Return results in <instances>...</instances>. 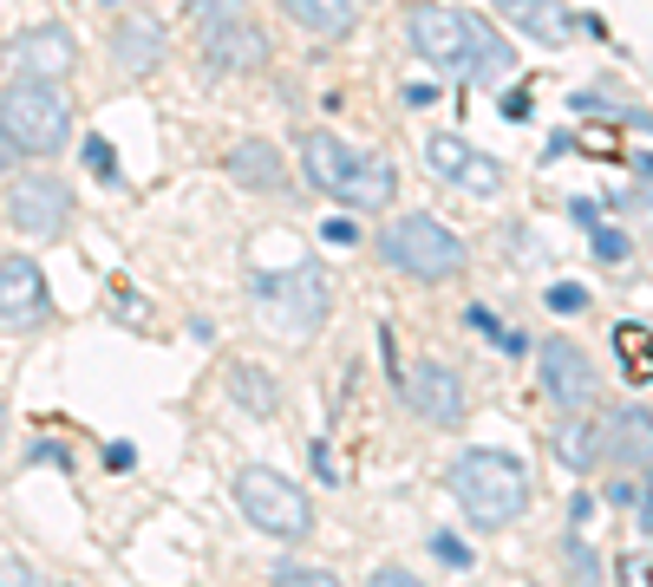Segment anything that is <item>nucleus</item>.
<instances>
[{"instance_id": "f257e3e1", "label": "nucleus", "mask_w": 653, "mask_h": 587, "mask_svg": "<svg viewBox=\"0 0 653 587\" xmlns=\"http://www.w3.org/2000/svg\"><path fill=\"white\" fill-rule=\"evenodd\" d=\"M301 176L321 196L347 203V209H386L392 189H399V176H392L386 157H373V150H360V144H347L334 131H307L301 137Z\"/></svg>"}, {"instance_id": "f03ea898", "label": "nucleus", "mask_w": 653, "mask_h": 587, "mask_svg": "<svg viewBox=\"0 0 653 587\" xmlns=\"http://www.w3.org/2000/svg\"><path fill=\"white\" fill-rule=\"evenodd\" d=\"M451 497L477 529H510L530 510L536 490H530V470L510 451H464L451 464Z\"/></svg>"}, {"instance_id": "7ed1b4c3", "label": "nucleus", "mask_w": 653, "mask_h": 587, "mask_svg": "<svg viewBox=\"0 0 653 587\" xmlns=\"http://www.w3.org/2000/svg\"><path fill=\"white\" fill-rule=\"evenodd\" d=\"M0 131L13 137L20 157H52L72 131V98H65V78H13L0 91Z\"/></svg>"}, {"instance_id": "20e7f679", "label": "nucleus", "mask_w": 653, "mask_h": 587, "mask_svg": "<svg viewBox=\"0 0 653 587\" xmlns=\"http://www.w3.org/2000/svg\"><path fill=\"white\" fill-rule=\"evenodd\" d=\"M379 255H386V268H399L412 281H451L464 268V242L438 216H392L379 235Z\"/></svg>"}, {"instance_id": "39448f33", "label": "nucleus", "mask_w": 653, "mask_h": 587, "mask_svg": "<svg viewBox=\"0 0 653 587\" xmlns=\"http://www.w3.org/2000/svg\"><path fill=\"white\" fill-rule=\"evenodd\" d=\"M235 503H242V516H249L268 542H307V536H314V503H307L281 470H268V464L235 470Z\"/></svg>"}, {"instance_id": "423d86ee", "label": "nucleus", "mask_w": 653, "mask_h": 587, "mask_svg": "<svg viewBox=\"0 0 653 587\" xmlns=\"http://www.w3.org/2000/svg\"><path fill=\"white\" fill-rule=\"evenodd\" d=\"M255 301L268 314V327L281 340H314L327 320V281L314 268H288V274H255Z\"/></svg>"}, {"instance_id": "0eeeda50", "label": "nucleus", "mask_w": 653, "mask_h": 587, "mask_svg": "<svg viewBox=\"0 0 653 587\" xmlns=\"http://www.w3.org/2000/svg\"><path fill=\"white\" fill-rule=\"evenodd\" d=\"M7 222H13L20 235L52 242V235H65V222H72V189H65L59 176H20V183L7 189Z\"/></svg>"}, {"instance_id": "6e6552de", "label": "nucleus", "mask_w": 653, "mask_h": 587, "mask_svg": "<svg viewBox=\"0 0 653 587\" xmlns=\"http://www.w3.org/2000/svg\"><path fill=\"white\" fill-rule=\"evenodd\" d=\"M425 163H432V176H438V183H451V189H471V196H497V189H504V163H497V157H484L477 144L451 137V131L425 137Z\"/></svg>"}, {"instance_id": "1a4fd4ad", "label": "nucleus", "mask_w": 653, "mask_h": 587, "mask_svg": "<svg viewBox=\"0 0 653 587\" xmlns=\"http://www.w3.org/2000/svg\"><path fill=\"white\" fill-rule=\"evenodd\" d=\"M536 366H543V392L563 405V412H589L602 399V379L589 366V353L576 340H543L536 346Z\"/></svg>"}, {"instance_id": "9d476101", "label": "nucleus", "mask_w": 653, "mask_h": 587, "mask_svg": "<svg viewBox=\"0 0 653 587\" xmlns=\"http://www.w3.org/2000/svg\"><path fill=\"white\" fill-rule=\"evenodd\" d=\"M399 392H406V405H412L425 425H438V431H451V425L464 418V386H458V372L438 366V359L406 366V372H399Z\"/></svg>"}, {"instance_id": "9b49d317", "label": "nucleus", "mask_w": 653, "mask_h": 587, "mask_svg": "<svg viewBox=\"0 0 653 587\" xmlns=\"http://www.w3.org/2000/svg\"><path fill=\"white\" fill-rule=\"evenodd\" d=\"M406 33H412L419 59H432L438 72H464V7H445V0H425V7H412Z\"/></svg>"}, {"instance_id": "f8f14e48", "label": "nucleus", "mask_w": 653, "mask_h": 587, "mask_svg": "<svg viewBox=\"0 0 653 587\" xmlns=\"http://www.w3.org/2000/svg\"><path fill=\"white\" fill-rule=\"evenodd\" d=\"M39 320H46V274H39V261L7 255L0 261V327L7 333H33Z\"/></svg>"}, {"instance_id": "ddd939ff", "label": "nucleus", "mask_w": 653, "mask_h": 587, "mask_svg": "<svg viewBox=\"0 0 653 587\" xmlns=\"http://www.w3.org/2000/svg\"><path fill=\"white\" fill-rule=\"evenodd\" d=\"M203 59L222 65V72H255V65H268V33L249 13L242 20H216V26H203Z\"/></svg>"}, {"instance_id": "4468645a", "label": "nucleus", "mask_w": 653, "mask_h": 587, "mask_svg": "<svg viewBox=\"0 0 653 587\" xmlns=\"http://www.w3.org/2000/svg\"><path fill=\"white\" fill-rule=\"evenodd\" d=\"M13 65H20L26 78H65V72L78 65V46H72L65 26H26V33L13 39Z\"/></svg>"}, {"instance_id": "2eb2a0df", "label": "nucleus", "mask_w": 653, "mask_h": 587, "mask_svg": "<svg viewBox=\"0 0 653 587\" xmlns=\"http://www.w3.org/2000/svg\"><path fill=\"white\" fill-rule=\"evenodd\" d=\"M510 65H517L510 39H497L491 20L464 13V78H471V85H497V78H510Z\"/></svg>"}, {"instance_id": "dca6fc26", "label": "nucleus", "mask_w": 653, "mask_h": 587, "mask_svg": "<svg viewBox=\"0 0 653 587\" xmlns=\"http://www.w3.org/2000/svg\"><path fill=\"white\" fill-rule=\"evenodd\" d=\"M111 52H118V65H124L131 78H137V72H157V65H164V26L144 20V13H124L118 33H111Z\"/></svg>"}, {"instance_id": "f3484780", "label": "nucleus", "mask_w": 653, "mask_h": 587, "mask_svg": "<svg viewBox=\"0 0 653 587\" xmlns=\"http://www.w3.org/2000/svg\"><path fill=\"white\" fill-rule=\"evenodd\" d=\"M229 176H235L242 189H281V183H288V163H281V150H275L268 137H242V144L229 150Z\"/></svg>"}, {"instance_id": "a211bd4d", "label": "nucleus", "mask_w": 653, "mask_h": 587, "mask_svg": "<svg viewBox=\"0 0 653 587\" xmlns=\"http://www.w3.org/2000/svg\"><path fill=\"white\" fill-rule=\"evenodd\" d=\"M288 7V20L294 26H307L314 39H347L353 33V20H360V7L353 0H281Z\"/></svg>"}, {"instance_id": "6ab92c4d", "label": "nucleus", "mask_w": 653, "mask_h": 587, "mask_svg": "<svg viewBox=\"0 0 653 587\" xmlns=\"http://www.w3.org/2000/svg\"><path fill=\"white\" fill-rule=\"evenodd\" d=\"M229 392H235V405L255 412V418H268V412L281 405V392H275V379H268L262 366H229Z\"/></svg>"}, {"instance_id": "aec40b11", "label": "nucleus", "mask_w": 653, "mask_h": 587, "mask_svg": "<svg viewBox=\"0 0 653 587\" xmlns=\"http://www.w3.org/2000/svg\"><path fill=\"white\" fill-rule=\"evenodd\" d=\"M556 457H563L569 470H589V464L602 457V425H582V418L569 412V425L556 431Z\"/></svg>"}, {"instance_id": "412c9836", "label": "nucleus", "mask_w": 653, "mask_h": 587, "mask_svg": "<svg viewBox=\"0 0 653 587\" xmlns=\"http://www.w3.org/2000/svg\"><path fill=\"white\" fill-rule=\"evenodd\" d=\"M504 13H510V20H517V26H523L530 39H549V46H556V39L569 33V20L556 13V0H510Z\"/></svg>"}, {"instance_id": "4be33fe9", "label": "nucleus", "mask_w": 653, "mask_h": 587, "mask_svg": "<svg viewBox=\"0 0 653 587\" xmlns=\"http://www.w3.org/2000/svg\"><path fill=\"white\" fill-rule=\"evenodd\" d=\"M85 170L98 176V183H118L124 170H118V150L105 144V137H85Z\"/></svg>"}, {"instance_id": "5701e85b", "label": "nucleus", "mask_w": 653, "mask_h": 587, "mask_svg": "<svg viewBox=\"0 0 653 587\" xmlns=\"http://www.w3.org/2000/svg\"><path fill=\"white\" fill-rule=\"evenodd\" d=\"M615 346H621V359H634V372H628V379L641 386V379H648V327H621V333H615Z\"/></svg>"}, {"instance_id": "b1692460", "label": "nucleus", "mask_w": 653, "mask_h": 587, "mask_svg": "<svg viewBox=\"0 0 653 587\" xmlns=\"http://www.w3.org/2000/svg\"><path fill=\"white\" fill-rule=\"evenodd\" d=\"M183 7H190L196 26H216V20H242V13H249V0H183Z\"/></svg>"}, {"instance_id": "393cba45", "label": "nucleus", "mask_w": 653, "mask_h": 587, "mask_svg": "<svg viewBox=\"0 0 653 587\" xmlns=\"http://www.w3.org/2000/svg\"><path fill=\"white\" fill-rule=\"evenodd\" d=\"M589 235H595V255H602V261H628V255H634V242H628L621 229H602V222H595Z\"/></svg>"}, {"instance_id": "a878e982", "label": "nucleus", "mask_w": 653, "mask_h": 587, "mask_svg": "<svg viewBox=\"0 0 653 587\" xmlns=\"http://www.w3.org/2000/svg\"><path fill=\"white\" fill-rule=\"evenodd\" d=\"M549 314H589V288L556 281V288H549Z\"/></svg>"}, {"instance_id": "bb28decb", "label": "nucleus", "mask_w": 653, "mask_h": 587, "mask_svg": "<svg viewBox=\"0 0 653 587\" xmlns=\"http://www.w3.org/2000/svg\"><path fill=\"white\" fill-rule=\"evenodd\" d=\"M432 555H438V562H445V568H471V549H464V542H458V536H445V529H438V536H432Z\"/></svg>"}, {"instance_id": "cd10ccee", "label": "nucleus", "mask_w": 653, "mask_h": 587, "mask_svg": "<svg viewBox=\"0 0 653 587\" xmlns=\"http://www.w3.org/2000/svg\"><path fill=\"white\" fill-rule=\"evenodd\" d=\"M307 464H314V477H321V484H340V470H334V444H327V438H314V444H307Z\"/></svg>"}, {"instance_id": "c85d7f7f", "label": "nucleus", "mask_w": 653, "mask_h": 587, "mask_svg": "<svg viewBox=\"0 0 653 587\" xmlns=\"http://www.w3.org/2000/svg\"><path fill=\"white\" fill-rule=\"evenodd\" d=\"M569 562H576V575H582V582H602V562H595V549H589L582 536H569Z\"/></svg>"}, {"instance_id": "c756f323", "label": "nucleus", "mask_w": 653, "mask_h": 587, "mask_svg": "<svg viewBox=\"0 0 653 587\" xmlns=\"http://www.w3.org/2000/svg\"><path fill=\"white\" fill-rule=\"evenodd\" d=\"M275 582H294V587L314 582V587H327L334 575H327V568H294V562H281V568H275Z\"/></svg>"}, {"instance_id": "7c9ffc66", "label": "nucleus", "mask_w": 653, "mask_h": 587, "mask_svg": "<svg viewBox=\"0 0 653 587\" xmlns=\"http://www.w3.org/2000/svg\"><path fill=\"white\" fill-rule=\"evenodd\" d=\"M406 105H412V111L438 105V85H432V78H412V85H406Z\"/></svg>"}, {"instance_id": "2f4dec72", "label": "nucleus", "mask_w": 653, "mask_h": 587, "mask_svg": "<svg viewBox=\"0 0 653 587\" xmlns=\"http://www.w3.org/2000/svg\"><path fill=\"white\" fill-rule=\"evenodd\" d=\"M464 320H471V327H477L484 340H497V333H504V320H497L491 307H464Z\"/></svg>"}, {"instance_id": "473e14b6", "label": "nucleus", "mask_w": 653, "mask_h": 587, "mask_svg": "<svg viewBox=\"0 0 653 587\" xmlns=\"http://www.w3.org/2000/svg\"><path fill=\"white\" fill-rule=\"evenodd\" d=\"M33 464H52V470H65L72 457H65V444H52V438H39V444H33Z\"/></svg>"}, {"instance_id": "72a5a7b5", "label": "nucleus", "mask_w": 653, "mask_h": 587, "mask_svg": "<svg viewBox=\"0 0 653 587\" xmlns=\"http://www.w3.org/2000/svg\"><path fill=\"white\" fill-rule=\"evenodd\" d=\"M131 464H137L131 444H105V470H131Z\"/></svg>"}, {"instance_id": "f704fd0d", "label": "nucleus", "mask_w": 653, "mask_h": 587, "mask_svg": "<svg viewBox=\"0 0 653 587\" xmlns=\"http://www.w3.org/2000/svg\"><path fill=\"white\" fill-rule=\"evenodd\" d=\"M504 118L523 124V118H530V91H510V98H504Z\"/></svg>"}, {"instance_id": "c9c22d12", "label": "nucleus", "mask_w": 653, "mask_h": 587, "mask_svg": "<svg viewBox=\"0 0 653 587\" xmlns=\"http://www.w3.org/2000/svg\"><path fill=\"white\" fill-rule=\"evenodd\" d=\"M569 216H576V222H582V229H595V222H602V209H595V203H589V196H576V203H569Z\"/></svg>"}, {"instance_id": "e433bc0d", "label": "nucleus", "mask_w": 653, "mask_h": 587, "mask_svg": "<svg viewBox=\"0 0 653 587\" xmlns=\"http://www.w3.org/2000/svg\"><path fill=\"white\" fill-rule=\"evenodd\" d=\"M353 235H360V229H353V222H347V216H334V222H327V242H340V248H347V242H353Z\"/></svg>"}, {"instance_id": "4c0bfd02", "label": "nucleus", "mask_w": 653, "mask_h": 587, "mask_svg": "<svg viewBox=\"0 0 653 587\" xmlns=\"http://www.w3.org/2000/svg\"><path fill=\"white\" fill-rule=\"evenodd\" d=\"M373 582H379V587H412V575H406V568H379Z\"/></svg>"}, {"instance_id": "58836bf2", "label": "nucleus", "mask_w": 653, "mask_h": 587, "mask_svg": "<svg viewBox=\"0 0 653 587\" xmlns=\"http://www.w3.org/2000/svg\"><path fill=\"white\" fill-rule=\"evenodd\" d=\"M13 163H20V150H13V137L0 131V170H13Z\"/></svg>"}, {"instance_id": "ea45409f", "label": "nucleus", "mask_w": 653, "mask_h": 587, "mask_svg": "<svg viewBox=\"0 0 653 587\" xmlns=\"http://www.w3.org/2000/svg\"><path fill=\"white\" fill-rule=\"evenodd\" d=\"M497 7H510V0H497Z\"/></svg>"}]
</instances>
